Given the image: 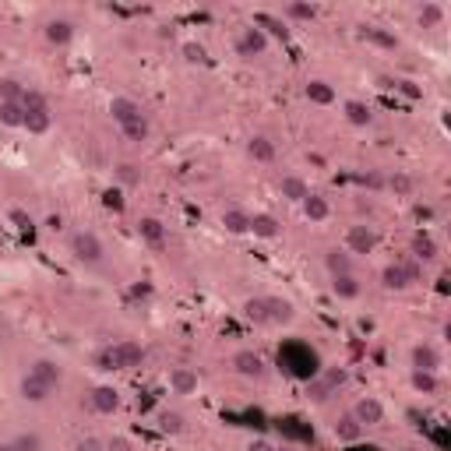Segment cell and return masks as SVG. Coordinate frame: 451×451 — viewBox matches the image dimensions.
Returning <instances> with one entry per match:
<instances>
[{"label":"cell","mask_w":451,"mask_h":451,"mask_svg":"<svg viewBox=\"0 0 451 451\" xmlns=\"http://www.w3.org/2000/svg\"><path fill=\"white\" fill-rule=\"evenodd\" d=\"M377 244H381V237L370 226H349V233H346V251L349 254H374Z\"/></svg>","instance_id":"obj_4"},{"label":"cell","mask_w":451,"mask_h":451,"mask_svg":"<svg viewBox=\"0 0 451 451\" xmlns=\"http://www.w3.org/2000/svg\"><path fill=\"white\" fill-rule=\"evenodd\" d=\"M275 451H289V448H275Z\"/></svg>","instance_id":"obj_52"},{"label":"cell","mask_w":451,"mask_h":451,"mask_svg":"<svg viewBox=\"0 0 451 451\" xmlns=\"http://www.w3.org/2000/svg\"><path fill=\"white\" fill-rule=\"evenodd\" d=\"M222 226H226V233L244 237V233H251V215L244 208H229V212H222Z\"/></svg>","instance_id":"obj_19"},{"label":"cell","mask_w":451,"mask_h":451,"mask_svg":"<svg viewBox=\"0 0 451 451\" xmlns=\"http://www.w3.org/2000/svg\"><path fill=\"white\" fill-rule=\"evenodd\" d=\"M300 205H303V215H307L310 222H325V219L332 215V205H328L325 194H307Z\"/></svg>","instance_id":"obj_15"},{"label":"cell","mask_w":451,"mask_h":451,"mask_svg":"<svg viewBox=\"0 0 451 451\" xmlns=\"http://www.w3.org/2000/svg\"><path fill=\"white\" fill-rule=\"evenodd\" d=\"M261 300H265V325H289L296 317L289 300H282V296H261Z\"/></svg>","instance_id":"obj_8"},{"label":"cell","mask_w":451,"mask_h":451,"mask_svg":"<svg viewBox=\"0 0 451 451\" xmlns=\"http://www.w3.org/2000/svg\"><path fill=\"white\" fill-rule=\"evenodd\" d=\"M416 219H420V222H430V219H434V208H427V205H416Z\"/></svg>","instance_id":"obj_47"},{"label":"cell","mask_w":451,"mask_h":451,"mask_svg":"<svg viewBox=\"0 0 451 451\" xmlns=\"http://www.w3.org/2000/svg\"><path fill=\"white\" fill-rule=\"evenodd\" d=\"M11 219H14V222H21V226H25V229H28V226H32V222H28V219H25V212H11Z\"/></svg>","instance_id":"obj_50"},{"label":"cell","mask_w":451,"mask_h":451,"mask_svg":"<svg viewBox=\"0 0 451 451\" xmlns=\"http://www.w3.org/2000/svg\"><path fill=\"white\" fill-rule=\"evenodd\" d=\"M303 95H307L314 106H332V102H335V89H332L328 82H307Z\"/></svg>","instance_id":"obj_23"},{"label":"cell","mask_w":451,"mask_h":451,"mask_svg":"<svg viewBox=\"0 0 451 451\" xmlns=\"http://www.w3.org/2000/svg\"><path fill=\"white\" fill-rule=\"evenodd\" d=\"M109 113H113V120H116V124H124V120L138 116V113H141V106H138L134 99H127V95H116V99L109 102Z\"/></svg>","instance_id":"obj_24"},{"label":"cell","mask_w":451,"mask_h":451,"mask_svg":"<svg viewBox=\"0 0 451 451\" xmlns=\"http://www.w3.org/2000/svg\"><path fill=\"white\" fill-rule=\"evenodd\" d=\"M342 381H346V374H342V370H328V374H325V381H321V384H314V391H317L314 398H328V391H332V388H339Z\"/></svg>","instance_id":"obj_35"},{"label":"cell","mask_w":451,"mask_h":451,"mask_svg":"<svg viewBox=\"0 0 451 451\" xmlns=\"http://www.w3.org/2000/svg\"><path fill=\"white\" fill-rule=\"evenodd\" d=\"M335 434H339V441H360L363 427L353 420V416H339V420H335Z\"/></svg>","instance_id":"obj_31"},{"label":"cell","mask_w":451,"mask_h":451,"mask_svg":"<svg viewBox=\"0 0 451 451\" xmlns=\"http://www.w3.org/2000/svg\"><path fill=\"white\" fill-rule=\"evenodd\" d=\"M120 134H124L131 145H141V141H148V134H152V127H148V116H145V113H138V116L124 120V124H120Z\"/></svg>","instance_id":"obj_12"},{"label":"cell","mask_w":451,"mask_h":451,"mask_svg":"<svg viewBox=\"0 0 451 451\" xmlns=\"http://www.w3.org/2000/svg\"><path fill=\"white\" fill-rule=\"evenodd\" d=\"M106 208H116V212L124 208V201H120V194H116V190H106Z\"/></svg>","instance_id":"obj_46"},{"label":"cell","mask_w":451,"mask_h":451,"mask_svg":"<svg viewBox=\"0 0 451 451\" xmlns=\"http://www.w3.org/2000/svg\"><path fill=\"white\" fill-rule=\"evenodd\" d=\"M409 251H413V261H420V265H430V261L438 258V244H434V237L423 233V229L409 240Z\"/></svg>","instance_id":"obj_11"},{"label":"cell","mask_w":451,"mask_h":451,"mask_svg":"<svg viewBox=\"0 0 451 451\" xmlns=\"http://www.w3.org/2000/svg\"><path fill=\"white\" fill-rule=\"evenodd\" d=\"M89 406L99 413V416H113V413L120 409V391L109 388V384H99V388H92Z\"/></svg>","instance_id":"obj_7"},{"label":"cell","mask_w":451,"mask_h":451,"mask_svg":"<svg viewBox=\"0 0 451 451\" xmlns=\"http://www.w3.org/2000/svg\"><path fill=\"white\" fill-rule=\"evenodd\" d=\"M349 416L360 423L363 430H366V427H381V423H384V406H381L374 395H366V398H360V402L353 406V413H349Z\"/></svg>","instance_id":"obj_6"},{"label":"cell","mask_w":451,"mask_h":451,"mask_svg":"<svg viewBox=\"0 0 451 451\" xmlns=\"http://www.w3.org/2000/svg\"><path fill=\"white\" fill-rule=\"evenodd\" d=\"M50 127H53V113H50V109L25 113V131H28V134H46Z\"/></svg>","instance_id":"obj_25"},{"label":"cell","mask_w":451,"mask_h":451,"mask_svg":"<svg viewBox=\"0 0 451 451\" xmlns=\"http://www.w3.org/2000/svg\"><path fill=\"white\" fill-rule=\"evenodd\" d=\"M25 85L18 78H0V102H21Z\"/></svg>","instance_id":"obj_34"},{"label":"cell","mask_w":451,"mask_h":451,"mask_svg":"<svg viewBox=\"0 0 451 451\" xmlns=\"http://www.w3.org/2000/svg\"><path fill=\"white\" fill-rule=\"evenodd\" d=\"M92 363H95L99 370H113V357H109V346H106V349H99V353L92 357Z\"/></svg>","instance_id":"obj_45"},{"label":"cell","mask_w":451,"mask_h":451,"mask_svg":"<svg viewBox=\"0 0 451 451\" xmlns=\"http://www.w3.org/2000/svg\"><path fill=\"white\" fill-rule=\"evenodd\" d=\"M116 180L124 183V187H134V183L141 180V173H138V166L124 163V166H116Z\"/></svg>","instance_id":"obj_41"},{"label":"cell","mask_w":451,"mask_h":451,"mask_svg":"<svg viewBox=\"0 0 451 451\" xmlns=\"http://www.w3.org/2000/svg\"><path fill=\"white\" fill-rule=\"evenodd\" d=\"M21 106H25V113H36V109H50V102H46V95L36 89H25L21 95Z\"/></svg>","instance_id":"obj_36"},{"label":"cell","mask_w":451,"mask_h":451,"mask_svg":"<svg viewBox=\"0 0 451 451\" xmlns=\"http://www.w3.org/2000/svg\"><path fill=\"white\" fill-rule=\"evenodd\" d=\"M346 120H349L353 127H366V124L374 120V113H370V106H366V102L349 99V102H346Z\"/></svg>","instance_id":"obj_27"},{"label":"cell","mask_w":451,"mask_h":451,"mask_svg":"<svg viewBox=\"0 0 451 451\" xmlns=\"http://www.w3.org/2000/svg\"><path fill=\"white\" fill-rule=\"evenodd\" d=\"M183 60H187V64H205V46H201V43H183Z\"/></svg>","instance_id":"obj_42"},{"label":"cell","mask_w":451,"mask_h":451,"mask_svg":"<svg viewBox=\"0 0 451 451\" xmlns=\"http://www.w3.org/2000/svg\"><path fill=\"white\" fill-rule=\"evenodd\" d=\"M233 370H237L240 377L258 381V377H265V360H261L254 349H240V353L233 357Z\"/></svg>","instance_id":"obj_9"},{"label":"cell","mask_w":451,"mask_h":451,"mask_svg":"<svg viewBox=\"0 0 451 451\" xmlns=\"http://www.w3.org/2000/svg\"><path fill=\"white\" fill-rule=\"evenodd\" d=\"M416 18H420L423 28H438V25L445 21V7H441V4H423Z\"/></svg>","instance_id":"obj_32"},{"label":"cell","mask_w":451,"mask_h":451,"mask_svg":"<svg viewBox=\"0 0 451 451\" xmlns=\"http://www.w3.org/2000/svg\"><path fill=\"white\" fill-rule=\"evenodd\" d=\"M53 391H57L53 384H46V381H39V377H32V374L21 377V398H25V402H46Z\"/></svg>","instance_id":"obj_13"},{"label":"cell","mask_w":451,"mask_h":451,"mask_svg":"<svg viewBox=\"0 0 451 451\" xmlns=\"http://www.w3.org/2000/svg\"><path fill=\"white\" fill-rule=\"evenodd\" d=\"M363 39H370V43L381 46V50H398V36H391V32H384V28H363Z\"/></svg>","instance_id":"obj_33"},{"label":"cell","mask_w":451,"mask_h":451,"mask_svg":"<svg viewBox=\"0 0 451 451\" xmlns=\"http://www.w3.org/2000/svg\"><path fill=\"white\" fill-rule=\"evenodd\" d=\"M170 388H173L177 395H190V391H197V370H190V366H177V370L170 374Z\"/></svg>","instance_id":"obj_17"},{"label":"cell","mask_w":451,"mask_h":451,"mask_svg":"<svg viewBox=\"0 0 451 451\" xmlns=\"http://www.w3.org/2000/svg\"><path fill=\"white\" fill-rule=\"evenodd\" d=\"M332 293H335L339 300H357V296H360L357 275H339V278H332Z\"/></svg>","instance_id":"obj_26"},{"label":"cell","mask_w":451,"mask_h":451,"mask_svg":"<svg viewBox=\"0 0 451 451\" xmlns=\"http://www.w3.org/2000/svg\"><path fill=\"white\" fill-rule=\"evenodd\" d=\"M46 39H50L53 46H67V43L75 39V25H71V21H64V18H57V21H50V25H46Z\"/></svg>","instance_id":"obj_21"},{"label":"cell","mask_w":451,"mask_h":451,"mask_svg":"<svg viewBox=\"0 0 451 451\" xmlns=\"http://www.w3.org/2000/svg\"><path fill=\"white\" fill-rule=\"evenodd\" d=\"M109 357H113V370H134L145 360V349L138 342H116L109 346Z\"/></svg>","instance_id":"obj_5"},{"label":"cell","mask_w":451,"mask_h":451,"mask_svg":"<svg viewBox=\"0 0 451 451\" xmlns=\"http://www.w3.org/2000/svg\"><path fill=\"white\" fill-rule=\"evenodd\" d=\"M138 237H141L148 247H163V244H166V222L156 219V215H145V219L138 222Z\"/></svg>","instance_id":"obj_10"},{"label":"cell","mask_w":451,"mask_h":451,"mask_svg":"<svg viewBox=\"0 0 451 451\" xmlns=\"http://www.w3.org/2000/svg\"><path fill=\"white\" fill-rule=\"evenodd\" d=\"M106 451H131V445H127L124 438H113V441L106 445Z\"/></svg>","instance_id":"obj_48"},{"label":"cell","mask_w":451,"mask_h":451,"mask_svg":"<svg viewBox=\"0 0 451 451\" xmlns=\"http://www.w3.org/2000/svg\"><path fill=\"white\" fill-rule=\"evenodd\" d=\"M244 314H247L251 321H258V325H265V300H261V296H254V300H247V303H244Z\"/></svg>","instance_id":"obj_38"},{"label":"cell","mask_w":451,"mask_h":451,"mask_svg":"<svg viewBox=\"0 0 451 451\" xmlns=\"http://www.w3.org/2000/svg\"><path fill=\"white\" fill-rule=\"evenodd\" d=\"M0 124L4 127H25V106L21 102H0Z\"/></svg>","instance_id":"obj_29"},{"label":"cell","mask_w":451,"mask_h":451,"mask_svg":"<svg viewBox=\"0 0 451 451\" xmlns=\"http://www.w3.org/2000/svg\"><path fill=\"white\" fill-rule=\"evenodd\" d=\"M71 254H75V261H82V265H102V240L89 233V229H82V233H75L71 237Z\"/></svg>","instance_id":"obj_2"},{"label":"cell","mask_w":451,"mask_h":451,"mask_svg":"<svg viewBox=\"0 0 451 451\" xmlns=\"http://www.w3.org/2000/svg\"><path fill=\"white\" fill-rule=\"evenodd\" d=\"M286 18L310 21V18H314V7H310V4H286Z\"/></svg>","instance_id":"obj_40"},{"label":"cell","mask_w":451,"mask_h":451,"mask_svg":"<svg viewBox=\"0 0 451 451\" xmlns=\"http://www.w3.org/2000/svg\"><path fill=\"white\" fill-rule=\"evenodd\" d=\"M325 268L332 271V278H339V275H353V258L346 254V251H328L325 254Z\"/></svg>","instance_id":"obj_20"},{"label":"cell","mask_w":451,"mask_h":451,"mask_svg":"<svg viewBox=\"0 0 451 451\" xmlns=\"http://www.w3.org/2000/svg\"><path fill=\"white\" fill-rule=\"evenodd\" d=\"M247 156H251L254 163H271V159H275V145H271L265 134H254V138L247 141Z\"/></svg>","instance_id":"obj_22"},{"label":"cell","mask_w":451,"mask_h":451,"mask_svg":"<svg viewBox=\"0 0 451 451\" xmlns=\"http://www.w3.org/2000/svg\"><path fill=\"white\" fill-rule=\"evenodd\" d=\"M0 451H18V448H14V445H11V441H7V445H0Z\"/></svg>","instance_id":"obj_51"},{"label":"cell","mask_w":451,"mask_h":451,"mask_svg":"<svg viewBox=\"0 0 451 451\" xmlns=\"http://www.w3.org/2000/svg\"><path fill=\"white\" fill-rule=\"evenodd\" d=\"M251 233L261 237V240H275L282 233V222L275 215H268V212H258V215H251Z\"/></svg>","instance_id":"obj_14"},{"label":"cell","mask_w":451,"mask_h":451,"mask_svg":"<svg viewBox=\"0 0 451 451\" xmlns=\"http://www.w3.org/2000/svg\"><path fill=\"white\" fill-rule=\"evenodd\" d=\"M247 451H275V448H271L268 441H254V445H251V448H247Z\"/></svg>","instance_id":"obj_49"},{"label":"cell","mask_w":451,"mask_h":451,"mask_svg":"<svg viewBox=\"0 0 451 451\" xmlns=\"http://www.w3.org/2000/svg\"><path fill=\"white\" fill-rule=\"evenodd\" d=\"M420 278H423L420 261H398V265H388V268L381 271V286H384L388 293H402V289L416 286Z\"/></svg>","instance_id":"obj_1"},{"label":"cell","mask_w":451,"mask_h":451,"mask_svg":"<svg viewBox=\"0 0 451 451\" xmlns=\"http://www.w3.org/2000/svg\"><path fill=\"white\" fill-rule=\"evenodd\" d=\"M254 25H258V28H261V25H268V32H271V36H278V39H286V36H289V28H286L278 18H268V14H261Z\"/></svg>","instance_id":"obj_43"},{"label":"cell","mask_w":451,"mask_h":451,"mask_svg":"<svg viewBox=\"0 0 451 451\" xmlns=\"http://www.w3.org/2000/svg\"><path fill=\"white\" fill-rule=\"evenodd\" d=\"M28 374H32V377H39V381H46V384H53V388L60 384V366H57L53 360H36Z\"/></svg>","instance_id":"obj_28"},{"label":"cell","mask_w":451,"mask_h":451,"mask_svg":"<svg viewBox=\"0 0 451 451\" xmlns=\"http://www.w3.org/2000/svg\"><path fill=\"white\" fill-rule=\"evenodd\" d=\"M265 50H268V32H265V28L251 25V28H244V32L237 36V53H240L244 60L265 57Z\"/></svg>","instance_id":"obj_3"},{"label":"cell","mask_w":451,"mask_h":451,"mask_svg":"<svg viewBox=\"0 0 451 451\" xmlns=\"http://www.w3.org/2000/svg\"><path fill=\"white\" fill-rule=\"evenodd\" d=\"M159 427H163L166 434H180V430H183V416H180V413H163V416H159Z\"/></svg>","instance_id":"obj_39"},{"label":"cell","mask_w":451,"mask_h":451,"mask_svg":"<svg viewBox=\"0 0 451 451\" xmlns=\"http://www.w3.org/2000/svg\"><path fill=\"white\" fill-rule=\"evenodd\" d=\"M11 445L18 451H43V438H39V434H18Z\"/></svg>","instance_id":"obj_37"},{"label":"cell","mask_w":451,"mask_h":451,"mask_svg":"<svg viewBox=\"0 0 451 451\" xmlns=\"http://www.w3.org/2000/svg\"><path fill=\"white\" fill-rule=\"evenodd\" d=\"M388 187H391L395 194H413V187H416V183H413V177H406V173H395V177L388 180Z\"/></svg>","instance_id":"obj_44"},{"label":"cell","mask_w":451,"mask_h":451,"mask_svg":"<svg viewBox=\"0 0 451 451\" xmlns=\"http://www.w3.org/2000/svg\"><path fill=\"white\" fill-rule=\"evenodd\" d=\"M278 194L286 197V201H303L307 194H310V187L303 177H296V173H286L282 180H278Z\"/></svg>","instance_id":"obj_16"},{"label":"cell","mask_w":451,"mask_h":451,"mask_svg":"<svg viewBox=\"0 0 451 451\" xmlns=\"http://www.w3.org/2000/svg\"><path fill=\"white\" fill-rule=\"evenodd\" d=\"M438 366H441V353L434 349V346H416L413 349V370H434L438 374Z\"/></svg>","instance_id":"obj_18"},{"label":"cell","mask_w":451,"mask_h":451,"mask_svg":"<svg viewBox=\"0 0 451 451\" xmlns=\"http://www.w3.org/2000/svg\"><path fill=\"white\" fill-rule=\"evenodd\" d=\"M413 388H416V391H423V395H438L441 381H438V374H434V370H413Z\"/></svg>","instance_id":"obj_30"}]
</instances>
